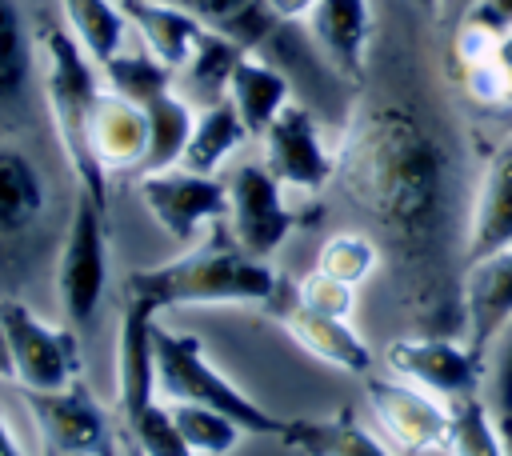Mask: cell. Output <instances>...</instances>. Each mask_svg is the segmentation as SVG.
Masks as SVG:
<instances>
[{
	"instance_id": "6da1fadb",
	"label": "cell",
	"mask_w": 512,
	"mask_h": 456,
	"mask_svg": "<svg viewBox=\"0 0 512 456\" xmlns=\"http://www.w3.org/2000/svg\"><path fill=\"white\" fill-rule=\"evenodd\" d=\"M336 172L408 252L440 240L448 212V164L436 132L400 104H372L348 128Z\"/></svg>"
},
{
	"instance_id": "7a4b0ae2",
	"label": "cell",
	"mask_w": 512,
	"mask_h": 456,
	"mask_svg": "<svg viewBox=\"0 0 512 456\" xmlns=\"http://www.w3.org/2000/svg\"><path fill=\"white\" fill-rule=\"evenodd\" d=\"M276 292V276L264 260L236 248L232 236L196 244L164 264L136 268L124 280L128 300L148 308H188V304H260Z\"/></svg>"
},
{
	"instance_id": "3957f363",
	"label": "cell",
	"mask_w": 512,
	"mask_h": 456,
	"mask_svg": "<svg viewBox=\"0 0 512 456\" xmlns=\"http://www.w3.org/2000/svg\"><path fill=\"white\" fill-rule=\"evenodd\" d=\"M100 92H104L100 68L84 56V48L64 28H48L44 32V104H48L60 152L76 176V188L104 208L108 176L100 172L88 148V120H92Z\"/></svg>"
},
{
	"instance_id": "277c9868",
	"label": "cell",
	"mask_w": 512,
	"mask_h": 456,
	"mask_svg": "<svg viewBox=\"0 0 512 456\" xmlns=\"http://www.w3.org/2000/svg\"><path fill=\"white\" fill-rule=\"evenodd\" d=\"M156 396L164 404H204L232 416L252 436H280L284 420L244 396L208 356L192 332L156 328Z\"/></svg>"
},
{
	"instance_id": "5b68a950",
	"label": "cell",
	"mask_w": 512,
	"mask_h": 456,
	"mask_svg": "<svg viewBox=\"0 0 512 456\" xmlns=\"http://www.w3.org/2000/svg\"><path fill=\"white\" fill-rule=\"evenodd\" d=\"M104 280H108L104 208L80 192L72 204L68 228H64L60 256H56V300H60L68 328L92 324L104 300Z\"/></svg>"
},
{
	"instance_id": "8992f818",
	"label": "cell",
	"mask_w": 512,
	"mask_h": 456,
	"mask_svg": "<svg viewBox=\"0 0 512 456\" xmlns=\"http://www.w3.org/2000/svg\"><path fill=\"white\" fill-rule=\"evenodd\" d=\"M0 324L8 332L12 368H16L20 388L52 392L76 380V368H80L76 328H56L16 300H0Z\"/></svg>"
},
{
	"instance_id": "52a82bcc",
	"label": "cell",
	"mask_w": 512,
	"mask_h": 456,
	"mask_svg": "<svg viewBox=\"0 0 512 456\" xmlns=\"http://www.w3.org/2000/svg\"><path fill=\"white\" fill-rule=\"evenodd\" d=\"M384 364L396 380L416 384L420 392L452 404L480 392V352L448 336H400L388 344Z\"/></svg>"
},
{
	"instance_id": "ba28073f",
	"label": "cell",
	"mask_w": 512,
	"mask_h": 456,
	"mask_svg": "<svg viewBox=\"0 0 512 456\" xmlns=\"http://www.w3.org/2000/svg\"><path fill=\"white\" fill-rule=\"evenodd\" d=\"M224 188H228V236L248 256L268 260L292 232L284 184L264 164H236Z\"/></svg>"
},
{
	"instance_id": "9c48e42d",
	"label": "cell",
	"mask_w": 512,
	"mask_h": 456,
	"mask_svg": "<svg viewBox=\"0 0 512 456\" xmlns=\"http://www.w3.org/2000/svg\"><path fill=\"white\" fill-rule=\"evenodd\" d=\"M140 200L148 216L160 224L164 236L176 244H188L204 220L228 216V188L216 176L192 172L184 164L160 168V172H140Z\"/></svg>"
},
{
	"instance_id": "30bf717a",
	"label": "cell",
	"mask_w": 512,
	"mask_h": 456,
	"mask_svg": "<svg viewBox=\"0 0 512 456\" xmlns=\"http://www.w3.org/2000/svg\"><path fill=\"white\" fill-rule=\"evenodd\" d=\"M368 404L388 440L404 452H448L452 408L396 376H368Z\"/></svg>"
},
{
	"instance_id": "8fae6325",
	"label": "cell",
	"mask_w": 512,
	"mask_h": 456,
	"mask_svg": "<svg viewBox=\"0 0 512 456\" xmlns=\"http://www.w3.org/2000/svg\"><path fill=\"white\" fill-rule=\"evenodd\" d=\"M24 408L48 456H96L108 444L104 412L84 384H64L52 392L24 388Z\"/></svg>"
},
{
	"instance_id": "7c38bea8",
	"label": "cell",
	"mask_w": 512,
	"mask_h": 456,
	"mask_svg": "<svg viewBox=\"0 0 512 456\" xmlns=\"http://www.w3.org/2000/svg\"><path fill=\"white\" fill-rule=\"evenodd\" d=\"M260 144H264V168L284 188L320 192L336 176V152H328V144L304 104H288L260 132Z\"/></svg>"
},
{
	"instance_id": "4fadbf2b",
	"label": "cell",
	"mask_w": 512,
	"mask_h": 456,
	"mask_svg": "<svg viewBox=\"0 0 512 456\" xmlns=\"http://www.w3.org/2000/svg\"><path fill=\"white\" fill-rule=\"evenodd\" d=\"M156 396V308L124 296L116 332V408L120 416L144 412Z\"/></svg>"
},
{
	"instance_id": "5bb4252c",
	"label": "cell",
	"mask_w": 512,
	"mask_h": 456,
	"mask_svg": "<svg viewBox=\"0 0 512 456\" xmlns=\"http://www.w3.org/2000/svg\"><path fill=\"white\" fill-rule=\"evenodd\" d=\"M460 308H464V344L480 352L512 320V248L468 260L460 280Z\"/></svg>"
},
{
	"instance_id": "9a60e30c",
	"label": "cell",
	"mask_w": 512,
	"mask_h": 456,
	"mask_svg": "<svg viewBox=\"0 0 512 456\" xmlns=\"http://www.w3.org/2000/svg\"><path fill=\"white\" fill-rule=\"evenodd\" d=\"M500 248H512V140L488 156L464 228V260H480Z\"/></svg>"
},
{
	"instance_id": "2e32d148",
	"label": "cell",
	"mask_w": 512,
	"mask_h": 456,
	"mask_svg": "<svg viewBox=\"0 0 512 456\" xmlns=\"http://www.w3.org/2000/svg\"><path fill=\"white\" fill-rule=\"evenodd\" d=\"M88 148L100 164L104 176L112 172H128V168H144V152H148V116L140 104H132L128 96L104 88L92 120H88Z\"/></svg>"
},
{
	"instance_id": "e0dca14e",
	"label": "cell",
	"mask_w": 512,
	"mask_h": 456,
	"mask_svg": "<svg viewBox=\"0 0 512 456\" xmlns=\"http://www.w3.org/2000/svg\"><path fill=\"white\" fill-rule=\"evenodd\" d=\"M304 28L336 72H344V76L364 72L368 40H372L368 0H316L304 12Z\"/></svg>"
},
{
	"instance_id": "ac0fdd59",
	"label": "cell",
	"mask_w": 512,
	"mask_h": 456,
	"mask_svg": "<svg viewBox=\"0 0 512 456\" xmlns=\"http://www.w3.org/2000/svg\"><path fill=\"white\" fill-rule=\"evenodd\" d=\"M120 4L128 24L144 40V52H152L172 76H180L200 52V44L208 40V28L168 0H120Z\"/></svg>"
},
{
	"instance_id": "d6986e66",
	"label": "cell",
	"mask_w": 512,
	"mask_h": 456,
	"mask_svg": "<svg viewBox=\"0 0 512 456\" xmlns=\"http://www.w3.org/2000/svg\"><path fill=\"white\" fill-rule=\"evenodd\" d=\"M288 92H292L288 76L280 68H272L268 60H260L256 52H240V60L232 64L228 84H224V100L236 108L248 136H260L292 104Z\"/></svg>"
},
{
	"instance_id": "ffe728a7",
	"label": "cell",
	"mask_w": 512,
	"mask_h": 456,
	"mask_svg": "<svg viewBox=\"0 0 512 456\" xmlns=\"http://www.w3.org/2000/svg\"><path fill=\"white\" fill-rule=\"evenodd\" d=\"M284 332L304 352H312L316 360H324V364H332L348 376H368V368H372V348L340 316H320V312H308V308L296 304V308L284 312Z\"/></svg>"
},
{
	"instance_id": "44dd1931",
	"label": "cell",
	"mask_w": 512,
	"mask_h": 456,
	"mask_svg": "<svg viewBox=\"0 0 512 456\" xmlns=\"http://www.w3.org/2000/svg\"><path fill=\"white\" fill-rule=\"evenodd\" d=\"M280 444L296 456H392L376 436H368L348 412L324 416V420H284Z\"/></svg>"
},
{
	"instance_id": "7402d4cb",
	"label": "cell",
	"mask_w": 512,
	"mask_h": 456,
	"mask_svg": "<svg viewBox=\"0 0 512 456\" xmlns=\"http://www.w3.org/2000/svg\"><path fill=\"white\" fill-rule=\"evenodd\" d=\"M64 16V32L84 48V56L104 68L112 56L124 52L128 16L120 0H56Z\"/></svg>"
},
{
	"instance_id": "603a6c76",
	"label": "cell",
	"mask_w": 512,
	"mask_h": 456,
	"mask_svg": "<svg viewBox=\"0 0 512 456\" xmlns=\"http://www.w3.org/2000/svg\"><path fill=\"white\" fill-rule=\"evenodd\" d=\"M244 136H248V128L236 116V108L228 100H212L196 112V124H192V136H188V148H184L180 164L192 168V172L216 176V168L228 164V156L244 144Z\"/></svg>"
},
{
	"instance_id": "cb8c5ba5",
	"label": "cell",
	"mask_w": 512,
	"mask_h": 456,
	"mask_svg": "<svg viewBox=\"0 0 512 456\" xmlns=\"http://www.w3.org/2000/svg\"><path fill=\"white\" fill-rule=\"evenodd\" d=\"M144 116H148V152H144L140 172H160V168L180 164V156L188 148V136H192V124H196L192 100L184 92L168 88L164 96L144 104Z\"/></svg>"
},
{
	"instance_id": "d4e9b609",
	"label": "cell",
	"mask_w": 512,
	"mask_h": 456,
	"mask_svg": "<svg viewBox=\"0 0 512 456\" xmlns=\"http://www.w3.org/2000/svg\"><path fill=\"white\" fill-rule=\"evenodd\" d=\"M44 212V184L36 164L20 152L0 144V236L24 232Z\"/></svg>"
},
{
	"instance_id": "484cf974",
	"label": "cell",
	"mask_w": 512,
	"mask_h": 456,
	"mask_svg": "<svg viewBox=\"0 0 512 456\" xmlns=\"http://www.w3.org/2000/svg\"><path fill=\"white\" fill-rule=\"evenodd\" d=\"M168 4L184 8L208 32H220V36L236 40L240 48H252L256 40L268 36L272 24H280L260 0H168Z\"/></svg>"
},
{
	"instance_id": "4316f807",
	"label": "cell",
	"mask_w": 512,
	"mask_h": 456,
	"mask_svg": "<svg viewBox=\"0 0 512 456\" xmlns=\"http://www.w3.org/2000/svg\"><path fill=\"white\" fill-rule=\"evenodd\" d=\"M36 68V48L16 0H0V104L24 100Z\"/></svg>"
},
{
	"instance_id": "83f0119b",
	"label": "cell",
	"mask_w": 512,
	"mask_h": 456,
	"mask_svg": "<svg viewBox=\"0 0 512 456\" xmlns=\"http://www.w3.org/2000/svg\"><path fill=\"white\" fill-rule=\"evenodd\" d=\"M100 72H104V88L128 96V100L140 104V108H144L148 100L164 96V92L172 88V80H176L152 52H120V56H112Z\"/></svg>"
},
{
	"instance_id": "f1b7e54d",
	"label": "cell",
	"mask_w": 512,
	"mask_h": 456,
	"mask_svg": "<svg viewBox=\"0 0 512 456\" xmlns=\"http://www.w3.org/2000/svg\"><path fill=\"white\" fill-rule=\"evenodd\" d=\"M172 408V420L184 436V444L192 448V456H224L236 448L240 440V424L216 408H204V404H168Z\"/></svg>"
},
{
	"instance_id": "f546056e",
	"label": "cell",
	"mask_w": 512,
	"mask_h": 456,
	"mask_svg": "<svg viewBox=\"0 0 512 456\" xmlns=\"http://www.w3.org/2000/svg\"><path fill=\"white\" fill-rule=\"evenodd\" d=\"M380 264V248L372 236L364 232H340V236H328L320 244V256H316V272L356 288L360 280H368Z\"/></svg>"
},
{
	"instance_id": "4dcf8cb0",
	"label": "cell",
	"mask_w": 512,
	"mask_h": 456,
	"mask_svg": "<svg viewBox=\"0 0 512 456\" xmlns=\"http://www.w3.org/2000/svg\"><path fill=\"white\" fill-rule=\"evenodd\" d=\"M452 440H448V456H504L496 420L488 412V404L476 396L452 400Z\"/></svg>"
},
{
	"instance_id": "1f68e13d",
	"label": "cell",
	"mask_w": 512,
	"mask_h": 456,
	"mask_svg": "<svg viewBox=\"0 0 512 456\" xmlns=\"http://www.w3.org/2000/svg\"><path fill=\"white\" fill-rule=\"evenodd\" d=\"M480 400L496 424H512V320L480 348Z\"/></svg>"
},
{
	"instance_id": "d6a6232c",
	"label": "cell",
	"mask_w": 512,
	"mask_h": 456,
	"mask_svg": "<svg viewBox=\"0 0 512 456\" xmlns=\"http://www.w3.org/2000/svg\"><path fill=\"white\" fill-rule=\"evenodd\" d=\"M124 428L140 456H192V448L184 444V436L172 420V408L164 400H152L144 412L128 416Z\"/></svg>"
},
{
	"instance_id": "836d02e7",
	"label": "cell",
	"mask_w": 512,
	"mask_h": 456,
	"mask_svg": "<svg viewBox=\"0 0 512 456\" xmlns=\"http://www.w3.org/2000/svg\"><path fill=\"white\" fill-rule=\"evenodd\" d=\"M296 304L308 308V312H320V316L348 320V312H352V288L340 284V280H332V276H324V272H312V276L300 280Z\"/></svg>"
},
{
	"instance_id": "e575fe53",
	"label": "cell",
	"mask_w": 512,
	"mask_h": 456,
	"mask_svg": "<svg viewBox=\"0 0 512 456\" xmlns=\"http://www.w3.org/2000/svg\"><path fill=\"white\" fill-rule=\"evenodd\" d=\"M464 20L492 36H504V32H512V0H480Z\"/></svg>"
},
{
	"instance_id": "d590c367",
	"label": "cell",
	"mask_w": 512,
	"mask_h": 456,
	"mask_svg": "<svg viewBox=\"0 0 512 456\" xmlns=\"http://www.w3.org/2000/svg\"><path fill=\"white\" fill-rule=\"evenodd\" d=\"M276 20H304V12L316 4V0H260Z\"/></svg>"
},
{
	"instance_id": "8d00e7d4",
	"label": "cell",
	"mask_w": 512,
	"mask_h": 456,
	"mask_svg": "<svg viewBox=\"0 0 512 456\" xmlns=\"http://www.w3.org/2000/svg\"><path fill=\"white\" fill-rule=\"evenodd\" d=\"M0 380H16V368H12V348H8V332L0 324Z\"/></svg>"
},
{
	"instance_id": "74e56055",
	"label": "cell",
	"mask_w": 512,
	"mask_h": 456,
	"mask_svg": "<svg viewBox=\"0 0 512 456\" xmlns=\"http://www.w3.org/2000/svg\"><path fill=\"white\" fill-rule=\"evenodd\" d=\"M0 456H24V448L16 444V436H12V428L4 424V416H0Z\"/></svg>"
},
{
	"instance_id": "f35d334b",
	"label": "cell",
	"mask_w": 512,
	"mask_h": 456,
	"mask_svg": "<svg viewBox=\"0 0 512 456\" xmlns=\"http://www.w3.org/2000/svg\"><path fill=\"white\" fill-rule=\"evenodd\" d=\"M476 4H480V0H440V8H444L448 16H456V20H464V16H468Z\"/></svg>"
},
{
	"instance_id": "ab89813d",
	"label": "cell",
	"mask_w": 512,
	"mask_h": 456,
	"mask_svg": "<svg viewBox=\"0 0 512 456\" xmlns=\"http://www.w3.org/2000/svg\"><path fill=\"white\" fill-rule=\"evenodd\" d=\"M496 60H500L504 68H512V32H504V36L496 40Z\"/></svg>"
},
{
	"instance_id": "60d3db41",
	"label": "cell",
	"mask_w": 512,
	"mask_h": 456,
	"mask_svg": "<svg viewBox=\"0 0 512 456\" xmlns=\"http://www.w3.org/2000/svg\"><path fill=\"white\" fill-rule=\"evenodd\" d=\"M496 124H500V128H504V132H508V140H512V104H508V108H500V112H496Z\"/></svg>"
},
{
	"instance_id": "b9f144b4",
	"label": "cell",
	"mask_w": 512,
	"mask_h": 456,
	"mask_svg": "<svg viewBox=\"0 0 512 456\" xmlns=\"http://www.w3.org/2000/svg\"><path fill=\"white\" fill-rule=\"evenodd\" d=\"M412 4L424 8V12H436V8H440V0H412Z\"/></svg>"
},
{
	"instance_id": "7bdbcfd3",
	"label": "cell",
	"mask_w": 512,
	"mask_h": 456,
	"mask_svg": "<svg viewBox=\"0 0 512 456\" xmlns=\"http://www.w3.org/2000/svg\"><path fill=\"white\" fill-rule=\"evenodd\" d=\"M96 456H116V452H112V444H104V448H100Z\"/></svg>"
},
{
	"instance_id": "ee69618b",
	"label": "cell",
	"mask_w": 512,
	"mask_h": 456,
	"mask_svg": "<svg viewBox=\"0 0 512 456\" xmlns=\"http://www.w3.org/2000/svg\"><path fill=\"white\" fill-rule=\"evenodd\" d=\"M128 456H140V452H136V448H128Z\"/></svg>"
}]
</instances>
